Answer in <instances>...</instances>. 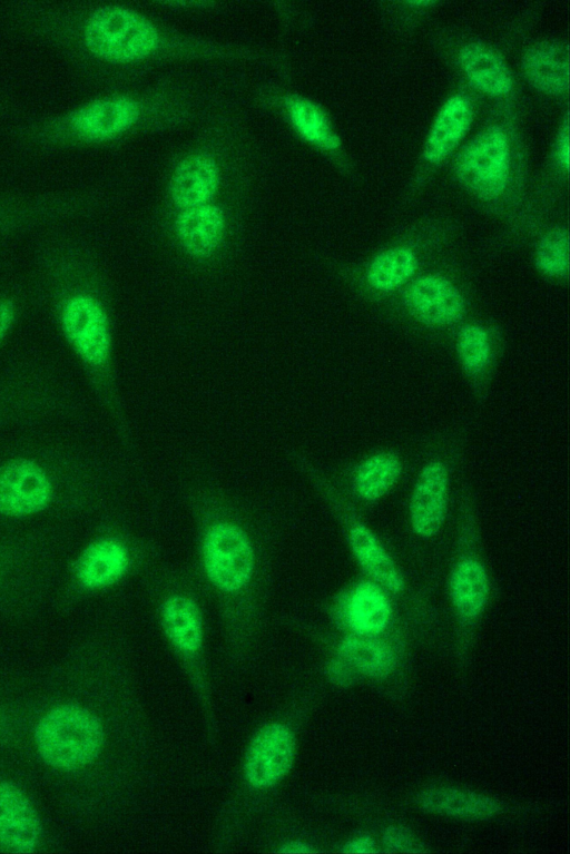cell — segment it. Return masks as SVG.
<instances>
[{
    "label": "cell",
    "mask_w": 570,
    "mask_h": 854,
    "mask_svg": "<svg viewBox=\"0 0 570 854\" xmlns=\"http://www.w3.org/2000/svg\"><path fill=\"white\" fill-rule=\"evenodd\" d=\"M119 492V472L73 445L31 444L0 457V528L99 518Z\"/></svg>",
    "instance_id": "obj_3"
},
{
    "label": "cell",
    "mask_w": 570,
    "mask_h": 854,
    "mask_svg": "<svg viewBox=\"0 0 570 854\" xmlns=\"http://www.w3.org/2000/svg\"><path fill=\"white\" fill-rule=\"evenodd\" d=\"M489 332L479 324L462 326L456 336V353L460 363L469 374L481 373L491 359Z\"/></svg>",
    "instance_id": "obj_28"
},
{
    "label": "cell",
    "mask_w": 570,
    "mask_h": 854,
    "mask_svg": "<svg viewBox=\"0 0 570 854\" xmlns=\"http://www.w3.org/2000/svg\"><path fill=\"white\" fill-rule=\"evenodd\" d=\"M73 404L43 364L18 361L0 371V432L71 414Z\"/></svg>",
    "instance_id": "obj_6"
},
{
    "label": "cell",
    "mask_w": 570,
    "mask_h": 854,
    "mask_svg": "<svg viewBox=\"0 0 570 854\" xmlns=\"http://www.w3.org/2000/svg\"><path fill=\"white\" fill-rule=\"evenodd\" d=\"M419 803L429 812L462 818H487L500 811L499 803L489 796L450 787L428 789Z\"/></svg>",
    "instance_id": "obj_22"
},
{
    "label": "cell",
    "mask_w": 570,
    "mask_h": 854,
    "mask_svg": "<svg viewBox=\"0 0 570 854\" xmlns=\"http://www.w3.org/2000/svg\"><path fill=\"white\" fill-rule=\"evenodd\" d=\"M163 558L161 546L115 508L65 559L58 585L68 598L89 597L141 578Z\"/></svg>",
    "instance_id": "obj_4"
},
{
    "label": "cell",
    "mask_w": 570,
    "mask_h": 854,
    "mask_svg": "<svg viewBox=\"0 0 570 854\" xmlns=\"http://www.w3.org/2000/svg\"><path fill=\"white\" fill-rule=\"evenodd\" d=\"M63 561L53 527L0 528V602L41 597L58 585Z\"/></svg>",
    "instance_id": "obj_5"
},
{
    "label": "cell",
    "mask_w": 570,
    "mask_h": 854,
    "mask_svg": "<svg viewBox=\"0 0 570 854\" xmlns=\"http://www.w3.org/2000/svg\"><path fill=\"white\" fill-rule=\"evenodd\" d=\"M449 473L438 460L421 470L410 504V519L414 532L423 538L434 536L441 528L448 507Z\"/></svg>",
    "instance_id": "obj_14"
},
{
    "label": "cell",
    "mask_w": 570,
    "mask_h": 854,
    "mask_svg": "<svg viewBox=\"0 0 570 854\" xmlns=\"http://www.w3.org/2000/svg\"><path fill=\"white\" fill-rule=\"evenodd\" d=\"M556 159L563 168L569 166V119L566 116L557 135L554 147Z\"/></svg>",
    "instance_id": "obj_31"
},
{
    "label": "cell",
    "mask_w": 570,
    "mask_h": 854,
    "mask_svg": "<svg viewBox=\"0 0 570 854\" xmlns=\"http://www.w3.org/2000/svg\"><path fill=\"white\" fill-rule=\"evenodd\" d=\"M23 302L20 291L9 288L0 292V349L19 323L23 313Z\"/></svg>",
    "instance_id": "obj_29"
},
{
    "label": "cell",
    "mask_w": 570,
    "mask_h": 854,
    "mask_svg": "<svg viewBox=\"0 0 570 854\" xmlns=\"http://www.w3.org/2000/svg\"><path fill=\"white\" fill-rule=\"evenodd\" d=\"M403 302L415 320L430 326L451 325L465 311L460 289L439 274H426L413 281L404 292Z\"/></svg>",
    "instance_id": "obj_10"
},
{
    "label": "cell",
    "mask_w": 570,
    "mask_h": 854,
    "mask_svg": "<svg viewBox=\"0 0 570 854\" xmlns=\"http://www.w3.org/2000/svg\"><path fill=\"white\" fill-rule=\"evenodd\" d=\"M528 80L549 94H561L569 86L568 46L559 40H543L529 47L522 58Z\"/></svg>",
    "instance_id": "obj_19"
},
{
    "label": "cell",
    "mask_w": 570,
    "mask_h": 854,
    "mask_svg": "<svg viewBox=\"0 0 570 854\" xmlns=\"http://www.w3.org/2000/svg\"><path fill=\"white\" fill-rule=\"evenodd\" d=\"M226 229L223 210L213 204L184 208L176 217L175 233L181 247L197 258L214 254Z\"/></svg>",
    "instance_id": "obj_16"
},
{
    "label": "cell",
    "mask_w": 570,
    "mask_h": 854,
    "mask_svg": "<svg viewBox=\"0 0 570 854\" xmlns=\"http://www.w3.org/2000/svg\"><path fill=\"white\" fill-rule=\"evenodd\" d=\"M294 755L291 733L282 725L264 727L249 747L245 774L255 787H267L279 781L289 769Z\"/></svg>",
    "instance_id": "obj_13"
},
{
    "label": "cell",
    "mask_w": 570,
    "mask_h": 854,
    "mask_svg": "<svg viewBox=\"0 0 570 854\" xmlns=\"http://www.w3.org/2000/svg\"><path fill=\"white\" fill-rule=\"evenodd\" d=\"M82 41L97 58L129 62L153 52L159 36L157 29L140 14L125 7L108 4L87 16Z\"/></svg>",
    "instance_id": "obj_8"
},
{
    "label": "cell",
    "mask_w": 570,
    "mask_h": 854,
    "mask_svg": "<svg viewBox=\"0 0 570 854\" xmlns=\"http://www.w3.org/2000/svg\"><path fill=\"white\" fill-rule=\"evenodd\" d=\"M417 257L407 246H393L379 253L368 264L366 281L377 292H392L415 274Z\"/></svg>",
    "instance_id": "obj_24"
},
{
    "label": "cell",
    "mask_w": 570,
    "mask_h": 854,
    "mask_svg": "<svg viewBox=\"0 0 570 854\" xmlns=\"http://www.w3.org/2000/svg\"><path fill=\"white\" fill-rule=\"evenodd\" d=\"M345 852L361 854L372 853L374 852V843L371 837H358L346 845Z\"/></svg>",
    "instance_id": "obj_32"
},
{
    "label": "cell",
    "mask_w": 570,
    "mask_h": 854,
    "mask_svg": "<svg viewBox=\"0 0 570 854\" xmlns=\"http://www.w3.org/2000/svg\"><path fill=\"white\" fill-rule=\"evenodd\" d=\"M33 279L58 335L122 445L130 449L131 430L117 383L111 298L102 269L83 248L59 244L40 255Z\"/></svg>",
    "instance_id": "obj_2"
},
{
    "label": "cell",
    "mask_w": 570,
    "mask_h": 854,
    "mask_svg": "<svg viewBox=\"0 0 570 854\" xmlns=\"http://www.w3.org/2000/svg\"><path fill=\"white\" fill-rule=\"evenodd\" d=\"M383 841L386 846L394 850L414 852V847H416L414 837L410 831L403 827L391 826L386 828Z\"/></svg>",
    "instance_id": "obj_30"
},
{
    "label": "cell",
    "mask_w": 570,
    "mask_h": 854,
    "mask_svg": "<svg viewBox=\"0 0 570 854\" xmlns=\"http://www.w3.org/2000/svg\"><path fill=\"white\" fill-rule=\"evenodd\" d=\"M470 99L462 92L451 95L440 108L428 134L423 157L429 163H439L461 140L472 120Z\"/></svg>",
    "instance_id": "obj_17"
},
{
    "label": "cell",
    "mask_w": 570,
    "mask_h": 854,
    "mask_svg": "<svg viewBox=\"0 0 570 854\" xmlns=\"http://www.w3.org/2000/svg\"><path fill=\"white\" fill-rule=\"evenodd\" d=\"M139 117L138 104L126 96H108L88 101L70 112L68 126L85 140L100 141L114 138Z\"/></svg>",
    "instance_id": "obj_11"
},
{
    "label": "cell",
    "mask_w": 570,
    "mask_h": 854,
    "mask_svg": "<svg viewBox=\"0 0 570 854\" xmlns=\"http://www.w3.org/2000/svg\"><path fill=\"white\" fill-rule=\"evenodd\" d=\"M490 591L489 576L483 563L474 557H463L450 576V596L458 616L473 621L483 611Z\"/></svg>",
    "instance_id": "obj_21"
},
{
    "label": "cell",
    "mask_w": 570,
    "mask_h": 854,
    "mask_svg": "<svg viewBox=\"0 0 570 854\" xmlns=\"http://www.w3.org/2000/svg\"><path fill=\"white\" fill-rule=\"evenodd\" d=\"M335 613L354 634L376 636L387 627L392 609L381 585L362 581L338 597Z\"/></svg>",
    "instance_id": "obj_12"
},
{
    "label": "cell",
    "mask_w": 570,
    "mask_h": 854,
    "mask_svg": "<svg viewBox=\"0 0 570 854\" xmlns=\"http://www.w3.org/2000/svg\"><path fill=\"white\" fill-rule=\"evenodd\" d=\"M104 732L99 719L78 705H61L38 723L35 743L42 759L59 769H76L99 754Z\"/></svg>",
    "instance_id": "obj_7"
},
{
    "label": "cell",
    "mask_w": 570,
    "mask_h": 854,
    "mask_svg": "<svg viewBox=\"0 0 570 854\" xmlns=\"http://www.w3.org/2000/svg\"><path fill=\"white\" fill-rule=\"evenodd\" d=\"M537 268L551 278L567 277L569 271V236L563 227H553L540 238L535 253Z\"/></svg>",
    "instance_id": "obj_27"
},
{
    "label": "cell",
    "mask_w": 570,
    "mask_h": 854,
    "mask_svg": "<svg viewBox=\"0 0 570 854\" xmlns=\"http://www.w3.org/2000/svg\"><path fill=\"white\" fill-rule=\"evenodd\" d=\"M331 670H332L333 677L336 678L338 683L348 684V680L352 677V674L344 661H341V660L333 661L331 666Z\"/></svg>",
    "instance_id": "obj_33"
},
{
    "label": "cell",
    "mask_w": 570,
    "mask_h": 854,
    "mask_svg": "<svg viewBox=\"0 0 570 854\" xmlns=\"http://www.w3.org/2000/svg\"><path fill=\"white\" fill-rule=\"evenodd\" d=\"M40 835V818L29 798L16 785L0 782V848L31 852Z\"/></svg>",
    "instance_id": "obj_15"
},
{
    "label": "cell",
    "mask_w": 570,
    "mask_h": 854,
    "mask_svg": "<svg viewBox=\"0 0 570 854\" xmlns=\"http://www.w3.org/2000/svg\"><path fill=\"white\" fill-rule=\"evenodd\" d=\"M402 472L400 459L390 452L376 453L353 471L352 487L364 501H376L396 483Z\"/></svg>",
    "instance_id": "obj_23"
},
{
    "label": "cell",
    "mask_w": 570,
    "mask_h": 854,
    "mask_svg": "<svg viewBox=\"0 0 570 854\" xmlns=\"http://www.w3.org/2000/svg\"><path fill=\"white\" fill-rule=\"evenodd\" d=\"M459 61L468 78L482 91L492 96L511 91V71L503 57L491 46L481 41L468 42L460 49Z\"/></svg>",
    "instance_id": "obj_20"
},
{
    "label": "cell",
    "mask_w": 570,
    "mask_h": 854,
    "mask_svg": "<svg viewBox=\"0 0 570 854\" xmlns=\"http://www.w3.org/2000/svg\"><path fill=\"white\" fill-rule=\"evenodd\" d=\"M507 130L497 124L478 132L459 153L454 170L459 180L483 199H495L508 188L512 173Z\"/></svg>",
    "instance_id": "obj_9"
},
{
    "label": "cell",
    "mask_w": 570,
    "mask_h": 854,
    "mask_svg": "<svg viewBox=\"0 0 570 854\" xmlns=\"http://www.w3.org/2000/svg\"><path fill=\"white\" fill-rule=\"evenodd\" d=\"M181 497L193 531L190 566L242 634L275 579L278 522L269 509L207 471L187 474Z\"/></svg>",
    "instance_id": "obj_1"
},
{
    "label": "cell",
    "mask_w": 570,
    "mask_h": 854,
    "mask_svg": "<svg viewBox=\"0 0 570 854\" xmlns=\"http://www.w3.org/2000/svg\"><path fill=\"white\" fill-rule=\"evenodd\" d=\"M285 106L293 126L306 140L328 150L340 146V138L330 119L316 104L306 98L291 96L286 98Z\"/></svg>",
    "instance_id": "obj_26"
},
{
    "label": "cell",
    "mask_w": 570,
    "mask_h": 854,
    "mask_svg": "<svg viewBox=\"0 0 570 854\" xmlns=\"http://www.w3.org/2000/svg\"><path fill=\"white\" fill-rule=\"evenodd\" d=\"M407 3L412 4V6H429V4L434 3V1H431V0H414V1H409Z\"/></svg>",
    "instance_id": "obj_34"
},
{
    "label": "cell",
    "mask_w": 570,
    "mask_h": 854,
    "mask_svg": "<svg viewBox=\"0 0 570 854\" xmlns=\"http://www.w3.org/2000/svg\"><path fill=\"white\" fill-rule=\"evenodd\" d=\"M219 184V170L216 161L203 154L184 158L174 170L170 180V195L180 208L207 204Z\"/></svg>",
    "instance_id": "obj_18"
},
{
    "label": "cell",
    "mask_w": 570,
    "mask_h": 854,
    "mask_svg": "<svg viewBox=\"0 0 570 854\" xmlns=\"http://www.w3.org/2000/svg\"><path fill=\"white\" fill-rule=\"evenodd\" d=\"M338 654L371 677L386 676L395 664L392 648L375 636L348 635L338 645Z\"/></svg>",
    "instance_id": "obj_25"
}]
</instances>
